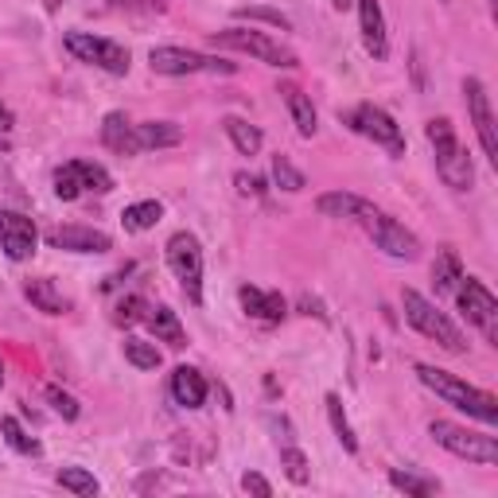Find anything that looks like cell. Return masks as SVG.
Here are the masks:
<instances>
[{"mask_svg":"<svg viewBox=\"0 0 498 498\" xmlns=\"http://www.w3.org/2000/svg\"><path fill=\"white\" fill-rule=\"evenodd\" d=\"M389 483L397 487V491H405V494H413V498H428V494H436L441 491V483L436 479H425V475H413V471H389Z\"/></svg>","mask_w":498,"mask_h":498,"instance_id":"obj_30","label":"cell"},{"mask_svg":"<svg viewBox=\"0 0 498 498\" xmlns=\"http://www.w3.org/2000/svg\"><path fill=\"white\" fill-rule=\"evenodd\" d=\"M456 300H460V311L467 316V324H475L483 331L487 343L498 347V300L491 296V288L479 277H467L464 272L456 280Z\"/></svg>","mask_w":498,"mask_h":498,"instance_id":"obj_7","label":"cell"},{"mask_svg":"<svg viewBox=\"0 0 498 498\" xmlns=\"http://www.w3.org/2000/svg\"><path fill=\"white\" fill-rule=\"evenodd\" d=\"M55 195H58L63 203H74L78 195H82V180H78L74 164H63V168L55 172Z\"/></svg>","mask_w":498,"mask_h":498,"instance_id":"obj_36","label":"cell"},{"mask_svg":"<svg viewBox=\"0 0 498 498\" xmlns=\"http://www.w3.org/2000/svg\"><path fill=\"white\" fill-rule=\"evenodd\" d=\"M63 47L78 58V63H90L105 74H129V51H125L121 43H113V39H102V35H90V32H66Z\"/></svg>","mask_w":498,"mask_h":498,"instance_id":"obj_8","label":"cell"},{"mask_svg":"<svg viewBox=\"0 0 498 498\" xmlns=\"http://www.w3.org/2000/svg\"><path fill=\"white\" fill-rule=\"evenodd\" d=\"M428 436H433L441 448H448L452 456H460V460H471V464H483V467H494L498 464L494 436L471 433V428H464V425H456V421H433V425H428Z\"/></svg>","mask_w":498,"mask_h":498,"instance_id":"obj_4","label":"cell"},{"mask_svg":"<svg viewBox=\"0 0 498 498\" xmlns=\"http://www.w3.org/2000/svg\"><path fill=\"white\" fill-rule=\"evenodd\" d=\"M464 97H467V117H471L475 133H479V144L487 152V160L498 164V125L491 113V97H487V86L479 78H464Z\"/></svg>","mask_w":498,"mask_h":498,"instance_id":"obj_12","label":"cell"},{"mask_svg":"<svg viewBox=\"0 0 498 498\" xmlns=\"http://www.w3.org/2000/svg\"><path fill=\"white\" fill-rule=\"evenodd\" d=\"M280 467H285V475L296 487H304L311 479V471H308V456L300 452V448H280Z\"/></svg>","mask_w":498,"mask_h":498,"instance_id":"obj_35","label":"cell"},{"mask_svg":"<svg viewBox=\"0 0 498 498\" xmlns=\"http://www.w3.org/2000/svg\"><path fill=\"white\" fill-rule=\"evenodd\" d=\"M149 66L156 74H234L238 66L226 63V58H214V55H199L188 51V47H152Z\"/></svg>","mask_w":498,"mask_h":498,"instance_id":"obj_10","label":"cell"},{"mask_svg":"<svg viewBox=\"0 0 498 498\" xmlns=\"http://www.w3.org/2000/svg\"><path fill=\"white\" fill-rule=\"evenodd\" d=\"M417 378H421L436 397H444L448 405L464 409L467 417H475V421H483V425H498V397L494 394H487L479 386H467L464 378L448 374V370H436L428 363H417Z\"/></svg>","mask_w":498,"mask_h":498,"instance_id":"obj_1","label":"cell"},{"mask_svg":"<svg viewBox=\"0 0 498 498\" xmlns=\"http://www.w3.org/2000/svg\"><path fill=\"white\" fill-rule=\"evenodd\" d=\"M55 479H58V487H63V491H71V494H78V498H94L97 491H102V483H97L94 475L86 471V467H63Z\"/></svg>","mask_w":498,"mask_h":498,"instance_id":"obj_26","label":"cell"},{"mask_svg":"<svg viewBox=\"0 0 498 498\" xmlns=\"http://www.w3.org/2000/svg\"><path fill=\"white\" fill-rule=\"evenodd\" d=\"M74 164V172H78V180H82V188H90L97 195H105V191H113V175L102 168V164H94V160H71Z\"/></svg>","mask_w":498,"mask_h":498,"instance_id":"obj_31","label":"cell"},{"mask_svg":"<svg viewBox=\"0 0 498 498\" xmlns=\"http://www.w3.org/2000/svg\"><path fill=\"white\" fill-rule=\"evenodd\" d=\"M238 300H241V308H246L253 319H265V324H280V319L288 316V304H285L280 292H261L253 285H241Z\"/></svg>","mask_w":498,"mask_h":498,"instance_id":"obj_15","label":"cell"},{"mask_svg":"<svg viewBox=\"0 0 498 498\" xmlns=\"http://www.w3.org/2000/svg\"><path fill=\"white\" fill-rule=\"evenodd\" d=\"M35 222L19 211H0V246L12 261H27L35 253Z\"/></svg>","mask_w":498,"mask_h":498,"instance_id":"obj_14","label":"cell"},{"mask_svg":"<svg viewBox=\"0 0 498 498\" xmlns=\"http://www.w3.org/2000/svg\"><path fill=\"white\" fill-rule=\"evenodd\" d=\"M238 19H257V24H269V27H280V32H292V19L277 8H265V4H246V8H234Z\"/></svg>","mask_w":498,"mask_h":498,"instance_id":"obj_34","label":"cell"},{"mask_svg":"<svg viewBox=\"0 0 498 498\" xmlns=\"http://www.w3.org/2000/svg\"><path fill=\"white\" fill-rule=\"evenodd\" d=\"M43 397L51 402V409H55L58 417H63V421H78V413H82L74 397L66 394V389H58V386H47V389H43Z\"/></svg>","mask_w":498,"mask_h":498,"instance_id":"obj_37","label":"cell"},{"mask_svg":"<svg viewBox=\"0 0 498 498\" xmlns=\"http://www.w3.org/2000/svg\"><path fill=\"white\" fill-rule=\"evenodd\" d=\"M0 433H4V441L12 444L19 456H39V452H43L35 436H27L24 428H19V421H16V417H0Z\"/></svg>","mask_w":498,"mask_h":498,"instance_id":"obj_32","label":"cell"},{"mask_svg":"<svg viewBox=\"0 0 498 498\" xmlns=\"http://www.w3.org/2000/svg\"><path fill=\"white\" fill-rule=\"evenodd\" d=\"M363 226L370 234V241H374L382 253H389V257H397V261H417V253H421V241H417V234L413 230H405L397 218H389V214L382 211H370L366 218H363Z\"/></svg>","mask_w":498,"mask_h":498,"instance_id":"obj_11","label":"cell"},{"mask_svg":"<svg viewBox=\"0 0 498 498\" xmlns=\"http://www.w3.org/2000/svg\"><path fill=\"white\" fill-rule=\"evenodd\" d=\"M125 358L136 366V370H156L160 366V350L149 339H125Z\"/></svg>","mask_w":498,"mask_h":498,"instance_id":"obj_33","label":"cell"},{"mask_svg":"<svg viewBox=\"0 0 498 498\" xmlns=\"http://www.w3.org/2000/svg\"><path fill=\"white\" fill-rule=\"evenodd\" d=\"M460 277H464V269H460L456 249H444L441 257H436V265H433V285H436V292H452Z\"/></svg>","mask_w":498,"mask_h":498,"instance_id":"obj_29","label":"cell"},{"mask_svg":"<svg viewBox=\"0 0 498 498\" xmlns=\"http://www.w3.org/2000/svg\"><path fill=\"white\" fill-rule=\"evenodd\" d=\"M331 4H335V8H339V12H347V8H350V4H355V0H331Z\"/></svg>","mask_w":498,"mask_h":498,"instance_id":"obj_43","label":"cell"},{"mask_svg":"<svg viewBox=\"0 0 498 498\" xmlns=\"http://www.w3.org/2000/svg\"><path fill=\"white\" fill-rule=\"evenodd\" d=\"M316 211L324 214V218H355V222H363L366 214L374 211V203L358 199V195H350V191H327V195H319L316 199Z\"/></svg>","mask_w":498,"mask_h":498,"instance_id":"obj_17","label":"cell"},{"mask_svg":"<svg viewBox=\"0 0 498 498\" xmlns=\"http://www.w3.org/2000/svg\"><path fill=\"white\" fill-rule=\"evenodd\" d=\"M214 47H226V51H241L253 55L269 66H296V55L288 47H280L277 39H269L265 32H253V27H222V32H211Z\"/></svg>","mask_w":498,"mask_h":498,"instance_id":"obj_5","label":"cell"},{"mask_svg":"<svg viewBox=\"0 0 498 498\" xmlns=\"http://www.w3.org/2000/svg\"><path fill=\"white\" fill-rule=\"evenodd\" d=\"M8 129H12V113H8L4 102H0V133H8Z\"/></svg>","mask_w":498,"mask_h":498,"instance_id":"obj_42","label":"cell"},{"mask_svg":"<svg viewBox=\"0 0 498 498\" xmlns=\"http://www.w3.org/2000/svg\"><path fill=\"white\" fill-rule=\"evenodd\" d=\"M272 183H277L280 191H288V195H296V191H304V188H308L304 172H300V168L288 160L285 152H277V156H272Z\"/></svg>","mask_w":498,"mask_h":498,"instance_id":"obj_27","label":"cell"},{"mask_svg":"<svg viewBox=\"0 0 498 498\" xmlns=\"http://www.w3.org/2000/svg\"><path fill=\"white\" fill-rule=\"evenodd\" d=\"M0 382H4V366H0Z\"/></svg>","mask_w":498,"mask_h":498,"instance_id":"obj_45","label":"cell"},{"mask_svg":"<svg viewBox=\"0 0 498 498\" xmlns=\"http://www.w3.org/2000/svg\"><path fill=\"white\" fill-rule=\"evenodd\" d=\"M0 152H8V141H0Z\"/></svg>","mask_w":498,"mask_h":498,"instance_id":"obj_44","label":"cell"},{"mask_svg":"<svg viewBox=\"0 0 498 498\" xmlns=\"http://www.w3.org/2000/svg\"><path fill=\"white\" fill-rule=\"evenodd\" d=\"M136 129V144L144 149H172V144L183 141V129L172 121H144V125H133Z\"/></svg>","mask_w":498,"mask_h":498,"instance_id":"obj_23","label":"cell"},{"mask_svg":"<svg viewBox=\"0 0 498 498\" xmlns=\"http://www.w3.org/2000/svg\"><path fill=\"white\" fill-rule=\"evenodd\" d=\"M343 125H350L358 136H366V141H374V144H382L386 152H394V156H405V133H402V125L389 117L382 105H355L350 113H343Z\"/></svg>","mask_w":498,"mask_h":498,"instance_id":"obj_9","label":"cell"},{"mask_svg":"<svg viewBox=\"0 0 498 498\" xmlns=\"http://www.w3.org/2000/svg\"><path fill=\"white\" fill-rule=\"evenodd\" d=\"M241 491H249V494H257V498H269V494H272V487H269L265 475L246 471V475H241Z\"/></svg>","mask_w":498,"mask_h":498,"instance_id":"obj_40","label":"cell"},{"mask_svg":"<svg viewBox=\"0 0 498 498\" xmlns=\"http://www.w3.org/2000/svg\"><path fill=\"white\" fill-rule=\"evenodd\" d=\"M324 405H327V417H331V428H335L339 444H343L350 456H355V452H358V441H355V428H350L347 413H343V402H339V394H327Z\"/></svg>","mask_w":498,"mask_h":498,"instance_id":"obj_28","label":"cell"},{"mask_svg":"<svg viewBox=\"0 0 498 498\" xmlns=\"http://www.w3.org/2000/svg\"><path fill=\"white\" fill-rule=\"evenodd\" d=\"M402 308H405V319H409V324L421 331L425 339L441 343V347L448 350V355H464V350H467L464 331L456 327L452 319H448L444 311L433 304V300H425L417 288H405V292H402Z\"/></svg>","mask_w":498,"mask_h":498,"instance_id":"obj_3","label":"cell"},{"mask_svg":"<svg viewBox=\"0 0 498 498\" xmlns=\"http://www.w3.org/2000/svg\"><path fill=\"white\" fill-rule=\"evenodd\" d=\"M164 253H168V269L183 285L188 300L191 304H203V246H199V238L188 230H180L168 238V249Z\"/></svg>","mask_w":498,"mask_h":498,"instance_id":"obj_6","label":"cell"},{"mask_svg":"<svg viewBox=\"0 0 498 498\" xmlns=\"http://www.w3.org/2000/svg\"><path fill=\"white\" fill-rule=\"evenodd\" d=\"M172 397L183 409H199L203 402H207V378H203L195 366H180L172 374Z\"/></svg>","mask_w":498,"mask_h":498,"instance_id":"obj_20","label":"cell"},{"mask_svg":"<svg viewBox=\"0 0 498 498\" xmlns=\"http://www.w3.org/2000/svg\"><path fill=\"white\" fill-rule=\"evenodd\" d=\"M234 183H238L241 195H261V180H253V175H246V172L234 175Z\"/></svg>","mask_w":498,"mask_h":498,"instance_id":"obj_41","label":"cell"},{"mask_svg":"<svg viewBox=\"0 0 498 498\" xmlns=\"http://www.w3.org/2000/svg\"><path fill=\"white\" fill-rule=\"evenodd\" d=\"M358 4V24H363V43L374 58H386L389 55V43H386V19H382V8L378 0H355Z\"/></svg>","mask_w":498,"mask_h":498,"instance_id":"obj_16","label":"cell"},{"mask_svg":"<svg viewBox=\"0 0 498 498\" xmlns=\"http://www.w3.org/2000/svg\"><path fill=\"white\" fill-rule=\"evenodd\" d=\"M144 311H149V304H144L141 296H129L117 304V324H136V319H144Z\"/></svg>","mask_w":498,"mask_h":498,"instance_id":"obj_39","label":"cell"},{"mask_svg":"<svg viewBox=\"0 0 498 498\" xmlns=\"http://www.w3.org/2000/svg\"><path fill=\"white\" fill-rule=\"evenodd\" d=\"M280 97H285V105H288V117H292V125H296V133L300 136H316V105H311V97L300 90V86H292L285 82L280 86Z\"/></svg>","mask_w":498,"mask_h":498,"instance_id":"obj_19","label":"cell"},{"mask_svg":"<svg viewBox=\"0 0 498 498\" xmlns=\"http://www.w3.org/2000/svg\"><path fill=\"white\" fill-rule=\"evenodd\" d=\"M425 133H428V144H433V152H436V172H441V180L452 191H471L475 164L460 144V136H456V125L448 121V117H433V121L425 125Z\"/></svg>","mask_w":498,"mask_h":498,"instance_id":"obj_2","label":"cell"},{"mask_svg":"<svg viewBox=\"0 0 498 498\" xmlns=\"http://www.w3.org/2000/svg\"><path fill=\"white\" fill-rule=\"evenodd\" d=\"M149 327H152V335L160 339V343H168V347H188V335H183V324H180V316H175L172 308H149Z\"/></svg>","mask_w":498,"mask_h":498,"instance_id":"obj_24","label":"cell"},{"mask_svg":"<svg viewBox=\"0 0 498 498\" xmlns=\"http://www.w3.org/2000/svg\"><path fill=\"white\" fill-rule=\"evenodd\" d=\"M222 129H226V136H230V144L238 149L241 156H257L261 152V144H265V136H261V129L257 125H249L246 117H222Z\"/></svg>","mask_w":498,"mask_h":498,"instance_id":"obj_22","label":"cell"},{"mask_svg":"<svg viewBox=\"0 0 498 498\" xmlns=\"http://www.w3.org/2000/svg\"><path fill=\"white\" fill-rule=\"evenodd\" d=\"M24 296L32 300V308H35V311H43V316H63V311L71 308V304H66V296L58 292V285H55L51 277H35V280H27V285H24Z\"/></svg>","mask_w":498,"mask_h":498,"instance_id":"obj_21","label":"cell"},{"mask_svg":"<svg viewBox=\"0 0 498 498\" xmlns=\"http://www.w3.org/2000/svg\"><path fill=\"white\" fill-rule=\"evenodd\" d=\"M47 246L51 249H66V253H110L113 249V238L105 230H94V226H55L47 230Z\"/></svg>","mask_w":498,"mask_h":498,"instance_id":"obj_13","label":"cell"},{"mask_svg":"<svg viewBox=\"0 0 498 498\" xmlns=\"http://www.w3.org/2000/svg\"><path fill=\"white\" fill-rule=\"evenodd\" d=\"M113 12H136V16H164V0H110Z\"/></svg>","mask_w":498,"mask_h":498,"instance_id":"obj_38","label":"cell"},{"mask_svg":"<svg viewBox=\"0 0 498 498\" xmlns=\"http://www.w3.org/2000/svg\"><path fill=\"white\" fill-rule=\"evenodd\" d=\"M160 218H164V207H160L156 199L133 203V207H125V211H121V222H125V230H129V234H144V230H152Z\"/></svg>","mask_w":498,"mask_h":498,"instance_id":"obj_25","label":"cell"},{"mask_svg":"<svg viewBox=\"0 0 498 498\" xmlns=\"http://www.w3.org/2000/svg\"><path fill=\"white\" fill-rule=\"evenodd\" d=\"M102 144L110 152L117 156H136L141 152V144H136V129H133V121L125 113H105V121H102Z\"/></svg>","mask_w":498,"mask_h":498,"instance_id":"obj_18","label":"cell"}]
</instances>
